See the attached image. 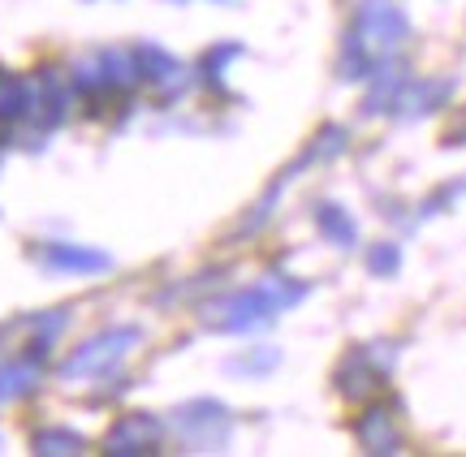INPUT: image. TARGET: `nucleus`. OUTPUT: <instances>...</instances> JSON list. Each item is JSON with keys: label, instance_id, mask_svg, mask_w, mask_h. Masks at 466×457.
Returning <instances> with one entry per match:
<instances>
[{"label": "nucleus", "instance_id": "nucleus-1", "mask_svg": "<svg viewBox=\"0 0 466 457\" xmlns=\"http://www.w3.org/2000/svg\"><path fill=\"white\" fill-rule=\"evenodd\" d=\"M410 35V22L393 0H363L359 5V22L346 39V78H359V74H371V61H389L393 52L406 44Z\"/></svg>", "mask_w": 466, "mask_h": 457}, {"label": "nucleus", "instance_id": "nucleus-3", "mask_svg": "<svg viewBox=\"0 0 466 457\" xmlns=\"http://www.w3.org/2000/svg\"><path fill=\"white\" fill-rule=\"evenodd\" d=\"M134 341H138V328H113V333H104V337L86 341L78 354L69 358L61 372L74 380V375H96V372H108L116 358H126L134 350Z\"/></svg>", "mask_w": 466, "mask_h": 457}, {"label": "nucleus", "instance_id": "nucleus-2", "mask_svg": "<svg viewBox=\"0 0 466 457\" xmlns=\"http://www.w3.org/2000/svg\"><path fill=\"white\" fill-rule=\"evenodd\" d=\"M307 289L302 285H289V281H277V276H268L264 285L255 289H242V293H233L225 303H217L208 311V323L220 328V333H250V328H259L268 323L277 311H285L289 303H299Z\"/></svg>", "mask_w": 466, "mask_h": 457}, {"label": "nucleus", "instance_id": "nucleus-10", "mask_svg": "<svg viewBox=\"0 0 466 457\" xmlns=\"http://www.w3.org/2000/svg\"><path fill=\"white\" fill-rule=\"evenodd\" d=\"M367 268L376 272V276H393V272L401 268V251L393 246V242H380V246L367 251Z\"/></svg>", "mask_w": 466, "mask_h": 457}, {"label": "nucleus", "instance_id": "nucleus-6", "mask_svg": "<svg viewBox=\"0 0 466 457\" xmlns=\"http://www.w3.org/2000/svg\"><path fill=\"white\" fill-rule=\"evenodd\" d=\"M359 441L367 453H398L401 449V432L393 423L389 410H367L363 423H359Z\"/></svg>", "mask_w": 466, "mask_h": 457}, {"label": "nucleus", "instance_id": "nucleus-9", "mask_svg": "<svg viewBox=\"0 0 466 457\" xmlns=\"http://www.w3.org/2000/svg\"><path fill=\"white\" fill-rule=\"evenodd\" d=\"M31 384H35V363H14V367H5V372H0V402L22 397Z\"/></svg>", "mask_w": 466, "mask_h": 457}, {"label": "nucleus", "instance_id": "nucleus-11", "mask_svg": "<svg viewBox=\"0 0 466 457\" xmlns=\"http://www.w3.org/2000/svg\"><path fill=\"white\" fill-rule=\"evenodd\" d=\"M35 449H39V453H78V449H83V436H74V432H39V436H35Z\"/></svg>", "mask_w": 466, "mask_h": 457}, {"label": "nucleus", "instance_id": "nucleus-7", "mask_svg": "<svg viewBox=\"0 0 466 457\" xmlns=\"http://www.w3.org/2000/svg\"><path fill=\"white\" fill-rule=\"evenodd\" d=\"M44 263L56 272H104L113 259L100 251H78V246H66V242H56L44 251Z\"/></svg>", "mask_w": 466, "mask_h": 457}, {"label": "nucleus", "instance_id": "nucleus-5", "mask_svg": "<svg viewBox=\"0 0 466 457\" xmlns=\"http://www.w3.org/2000/svg\"><path fill=\"white\" fill-rule=\"evenodd\" d=\"M160 423L156 419H147V414H126L121 423L108 432V453H151L156 444H160Z\"/></svg>", "mask_w": 466, "mask_h": 457}, {"label": "nucleus", "instance_id": "nucleus-4", "mask_svg": "<svg viewBox=\"0 0 466 457\" xmlns=\"http://www.w3.org/2000/svg\"><path fill=\"white\" fill-rule=\"evenodd\" d=\"M177 427L190 444L199 449H220L225 436H229V414L217 406V402H199V406L177 410Z\"/></svg>", "mask_w": 466, "mask_h": 457}, {"label": "nucleus", "instance_id": "nucleus-8", "mask_svg": "<svg viewBox=\"0 0 466 457\" xmlns=\"http://www.w3.org/2000/svg\"><path fill=\"white\" fill-rule=\"evenodd\" d=\"M319 229L333 237L337 246H354V221H350V216L337 204H324V207H319Z\"/></svg>", "mask_w": 466, "mask_h": 457}]
</instances>
